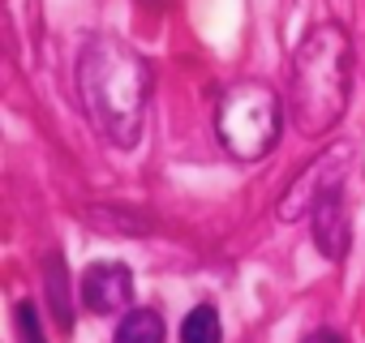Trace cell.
Here are the masks:
<instances>
[{
  "label": "cell",
  "instance_id": "6da1fadb",
  "mask_svg": "<svg viewBox=\"0 0 365 343\" xmlns=\"http://www.w3.org/2000/svg\"><path fill=\"white\" fill-rule=\"evenodd\" d=\"M78 99L99 137H108L116 150H133L146 133V107H150L146 56L116 35L86 39L78 56Z\"/></svg>",
  "mask_w": 365,
  "mask_h": 343
},
{
  "label": "cell",
  "instance_id": "277c9868",
  "mask_svg": "<svg viewBox=\"0 0 365 343\" xmlns=\"http://www.w3.org/2000/svg\"><path fill=\"white\" fill-rule=\"evenodd\" d=\"M309 228H314V245H318L331 262L348 258V249H352V228H348V206H344V181H335V185H327V189L318 194V202L309 206Z\"/></svg>",
  "mask_w": 365,
  "mask_h": 343
},
{
  "label": "cell",
  "instance_id": "52a82bcc",
  "mask_svg": "<svg viewBox=\"0 0 365 343\" xmlns=\"http://www.w3.org/2000/svg\"><path fill=\"white\" fill-rule=\"evenodd\" d=\"M43 283H48V305L61 330H73V300H69V279H65V262L52 253L43 266Z\"/></svg>",
  "mask_w": 365,
  "mask_h": 343
},
{
  "label": "cell",
  "instance_id": "8992f818",
  "mask_svg": "<svg viewBox=\"0 0 365 343\" xmlns=\"http://www.w3.org/2000/svg\"><path fill=\"white\" fill-rule=\"evenodd\" d=\"M344 172H348V150H344V146L327 150L309 172H301V181H292L288 198L279 202V219H301V215H309V206L318 202V194H322L327 185L344 181Z\"/></svg>",
  "mask_w": 365,
  "mask_h": 343
},
{
  "label": "cell",
  "instance_id": "ba28073f",
  "mask_svg": "<svg viewBox=\"0 0 365 343\" xmlns=\"http://www.w3.org/2000/svg\"><path fill=\"white\" fill-rule=\"evenodd\" d=\"M180 343H224V322L215 305H194L180 322Z\"/></svg>",
  "mask_w": 365,
  "mask_h": 343
},
{
  "label": "cell",
  "instance_id": "8fae6325",
  "mask_svg": "<svg viewBox=\"0 0 365 343\" xmlns=\"http://www.w3.org/2000/svg\"><path fill=\"white\" fill-rule=\"evenodd\" d=\"M301 343H344V334L339 330H309Z\"/></svg>",
  "mask_w": 365,
  "mask_h": 343
},
{
  "label": "cell",
  "instance_id": "3957f363",
  "mask_svg": "<svg viewBox=\"0 0 365 343\" xmlns=\"http://www.w3.org/2000/svg\"><path fill=\"white\" fill-rule=\"evenodd\" d=\"M279 129H284V107L267 82H237L220 95L215 133L232 159L241 163L267 159L271 146L279 142Z\"/></svg>",
  "mask_w": 365,
  "mask_h": 343
},
{
  "label": "cell",
  "instance_id": "7a4b0ae2",
  "mask_svg": "<svg viewBox=\"0 0 365 343\" xmlns=\"http://www.w3.org/2000/svg\"><path fill=\"white\" fill-rule=\"evenodd\" d=\"M348 82H352V39L339 22L314 26L297 56H292V82H288V112L292 125L305 137H322L339 125L348 107Z\"/></svg>",
  "mask_w": 365,
  "mask_h": 343
},
{
  "label": "cell",
  "instance_id": "9c48e42d",
  "mask_svg": "<svg viewBox=\"0 0 365 343\" xmlns=\"http://www.w3.org/2000/svg\"><path fill=\"white\" fill-rule=\"evenodd\" d=\"M112 343H163V317L155 309H129Z\"/></svg>",
  "mask_w": 365,
  "mask_h": 343
},
{
  "label": "cell",
  "instance_id": "30bf717a",
  "mask_svg": "<svg viewBox=\"0 0 365 343\" xmlns=\"http://www.w3.org/2000/svg\"><path fill=\"white\" fill-rule=\"evenodd\" d=\"M14 322H18L22 343H48V339H43V326H39V313H35V305H31V300H22V305L14 309Z\"/></svg>",
  "mask_w": 365,
  "mask_h": 343
},
{
  "label": "cell",
  "instance_id": "5b68a950",
  "mask_svg": "<svg viewBox=\"0 0 365 343\" xmlns=\"http://www.w3.org/2000/svg\"><path fill=\"white\" fill-rule=\"evenodd\" d=\"M133 300V275L125 262H91L82 275V305L91 313H120Z\"/></svg>",
  "mask_w": 365,
  "mask_h": 343
},
{
  "label": "cell",
  "instance_id": "7c38bea8",
  "mask_svg": "<svg viewBox=\"0 0 365 343\" xmlns=\"http://www.w3.org/2000/svg\"><path fill=\"white\" fill-rule=\"evenodd\" d=\"M150 5H159V0H150Z\"/></svg>",
  "mask_w": 365,
  "mask_h": 343
}]
</instances>
